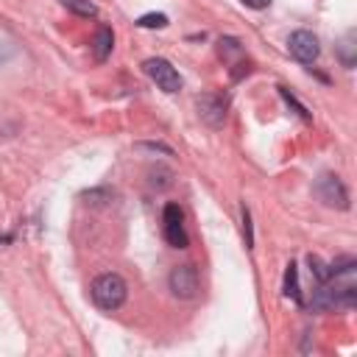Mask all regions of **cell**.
I'll list each match as a JSON object with an SVG mask.
<instances>
[{"instance_id":"cell-1","label":"cell","mask_w":357,"mask_h":357,"mask_svg":"<svg viewBox=\"0 0 357 357\" xmlns=\"http://www.w3.org/2000/svg\"><path fill=\"white\" fill-rule=\"evenodd\" d=\"M126 293H128V287H126L123 276H117V273H103L92 282V301L106 312L123 307Z\"/></svg>"},{"instance_id":"cell-2","label":"cell","mask_w":357,"mask_h":357,"mask_svg":"<svg viewBox=\"0 0 357 357\" xmlns=\"http://www.w3.org/2000/svg\"><path fill=\"white\" fill-rule=\"evenodd\" d=\"M142 70L148 73V78L159 89H165V92H178L181 89V75L176 73V67L167 59H145Z\"/></svg>"},{"instance_id":"cell-3","label":"cell","mask_w":357,"mask_h":357,"mask_svg":"<svg viewBox=\"0 0 357 357\" xmlns=\"http://www.w3.org/2000/svg\"><path fill=\"white\" fill-rule=\"evenodd\" d=\"M287 50H290V56H293L296 61L312 64V61L318 59V53H321L318 36L310 33V31H296V33H290V39H287Z\"/></svg>"},{"instance_id":"cell-4","label":"cell","mask_w":357,"mask_h":357,"mask_svg":"<svg viewBox=\"0 0 357 357\" xmlns=\"http://www.w3.org/2000/svg\"><path fill=\"white\" fill-rule=\"evenodd\" d=\"M195 106H198V117H201L206 126H212V128L223 126V120H226V98H223V95H218V92H204V95H198Z\"/></svg>"},{"instance_id":"cell-5","label":"cell","mask_w":357,"mask_h":357,"mask_svg":"<svg viewBox=\"0 0 357 357\" xmlns=\"http://www.w3.org/2000/svg\"><path fill=\"white\" fill-rule=\"evenodd\" d=\"M315 192H318V198H321L326 206H337V209H346V206H349L346 187H343V181H340L337 176H332V173H324V176L318 178Z\"/></svg>"},{"instance_id":"cell-6","label":"cell","mask_w":357,"mask_h":357,"mask_svg":"<svg viewBox=\"0 0 357 357\" xmlns=\"http://www.w3.org/2000/svg\"><path fill=\"white\" fill-rule=\"evenodd\" d=\"M170 290L178 298H192L198 293V271L192 265H178L170 273Z\"/></svg>"},{"instance_id":"cell-7","label":"cell","mask_w":357,"mask_h":357,"mask_svg":"<svg viewBox=\"0 0 357 357\" xmlns=\"http://www.w3.org/2000/svg\"><path fill=\"white\" fill-rule=\"evenodd\" d=\"M162 220H165V240L173 248H187V231L181 226V209L176 204H167L162 212Z\"/></svg>"},{"instance_id":"cell-8","label":"cell","mask_w":357,"mask_h":357,"mask_svg":"<svg viewBox=\"0 0 357 357\" xmlns=\"http://www.w3.org/2000/svg\"><path fill=\"white\" fill-rule=\"evenodd\" d=\"M112 45H114V36L109 28H98L95 39H92V56L95 61H106V56L112 53Z\"/></svg>"},{"instance_id":"cell-9","label":"cell","mask_w":357,"mask_h":357,"mask_svg":"<svg viewBox=\"0 0 357 357\" xmlns=\"http://www.w3.org/2000/svg\"><path fill=\"white\" fill-rule=\"evenodd\" d=\"M284 296L301 304V290H298V268H296L293 262H290V265H287V271H284Z\"/></svg>"},{"instance_id":"cell-10","label":"cell","mask_w":357,"mask_h":357,"mask_svg":"<svg viewBox=\"0 0 357 357\" xmlns=\"http://www.w3.org/2000/svg\"><path fill=\"white\" fill-rule=\"evenodd\" d=\"M61 6L70 8V11L78 14V17H95V14H98L95 3H89V0H61Z\"/></svg>"},{"instance_id":"cell-11","label":"cell","mask_w":357,"mask_h":357,"mask_svg":"<svg viewBox=\"0 0 357 357\" xmlns=\"http://www.w3.org/2000/svg\"><path fill=\"white\" fill-rule=\"evenodd\" d=\"M354 33H346L343 36V42H340V47H337V56H340V61H343V67H351L354 64Z\"/></svg>"},{"instance_id":"cell-12","label":"cell","mask_w":357,"mask_h":357,"mask_svg":"<svg viewBox=\"0 0 357 357\" xmlns=\"http://www.w3.org/2000/svg\"><path fill=\"white\" fill-rule=\"evenodd\" d=\"M307 262H310V271L315 273V279H318L321 284L332 279V268H329V265H326L321 257H312V254H310V259H307Z\"/></svg>"},{"instance_id":"cell-13","label":"cell","mask_w":357,"mask_h":357,"mask_svg":"<svg viewBox=\"0 0 357 357\" xmlns=\"http://www.w3.org/2000/svg\"><path fill=\"white\" fill-rule=\"evenodd\" d=\"M137 25H139V28H165V25H167V17H165V14H142V17L137 20Z\"/></svg>"},{"instance_id":"cell-14","label":"cell","mask_w":357,"mask_h":357,"mask_svg":"<svg viewBox=\"0 0 357 357\" xmlns=\"http://www.w3.org/2000/svg\"><path fill=\"white\" fill-rule=\"evenodd\" d=\"M218 45H220V47H218V50H220V56H226V59H234V56H240V53H243L237 39H220Z\"/></svg>"},{"instance_id":"cell-15","label":"cell","mask_w":357,"mask_h":357,"mask_svg":"<svg viewBox=\"0 0 357 357\" xmlns=\"http://www.w3.org/2000/svg\"><path fill=\"white\" fill-rule=\"evenodd\" d=\"M279 92H282V98L287 100V106H293V109H296V112H298L304 120H310V112H307V109H304V106H301V103H298V100H296V98H293L287 89H279Z\"/></svg>"},{"instance_id":"cell-16","label":"cell","mask_w":357,"mask_h":357,"mask_svg":"<svg viewBox=\"0 0 357 357\" xmlns=\"http://www.w3.org/2000/svg\"><path fill=\"white\" fill-rule=\"evenodd\" d=\"M248 8H268L271 6V0H243Z\"/></svg>"}]
</instances>
